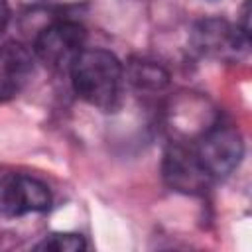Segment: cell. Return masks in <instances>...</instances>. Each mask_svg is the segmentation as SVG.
I'll return each mask as SVG.
<instances>
[{
  "instance_id": "obj_10",
  "label": "cell",
  "mask_w": 252,
  "mask_h": 252,
  "mask_svg": "<svg viewBox=\"0 0 252 252\" xmlns=\"http://www.w3.org/2000/svg\"><path fill=\"white\" fill-rule=\"evenodd\" d=\"M8 4H6V0H0V33L6 30V26H8Z\"/></svg>"
},
{
  "instance_id": "obj_3",
  "label": "cell",
  "mask_w": 252,
  "mask_h": 252,
  "mask_svg": "<svg viewBox=\"0 0 252 252\" xmlns=\"http://www.w3.org/2000/svg\"><path fill=\"white\" fill-rule=\"evenodd\" d=\"M87 32L75 22H55L39 32L33 43V55L49 69L69 73L71 65L85 49Z\"/></svg>"
},
{
  "instance_id": "obj_1",
  "label": "cell",
  "mask_w": 252,
  "mask_h": 252,
  "mask_svg": "<svg viewBox=\"0 0 252 252\" xmlns=\"http://www.w3.org/2000/svg\"><path fill=\"white\" fill-rule=\"evenodd\" d=\"M75 93L89 104L110 112L120 102L122 65L106 49H83L71 65Z\"/></svg>"
},
{
  "instance_id": "obj_2",
  "label": "cell",
  "mask_w": 252,
  "mask_h": 252,
  "mask_svg": "<svg viewBox=\"0 0 252 252\" xmlns=\"http://www.w3.org/2000/svg\"><path fill=\"white\" fill-rule=\"evenodd\" d=\"M193 150L207 175L211 179H220L236 169L244 154V144L236 128L213 124L199 136Z\"/></svg>"
},
{
  "instance_id": "obj_5",
  "label": "cell",
  "mask_w": 252,
  "mask_h": 252,
  "mask_svg": "<svg viewBox=\"0 0 252 252\" xmlns=\"http://www.w3.org/2000/svg\"><path fill=\"white\" fill-rule=\"evenodd\" d=\"M163 179L171 189L183 193H203L211 185V177L201 167L193 146L175 142L163 156Z\"/></svg>"
},
{
  "instance_id": "obj_8",
  "label": "cell",
  "mask_w": 252,
  "mask_h": 252,
  "mask_svg": "<svg viewBox=\"0 0 252 252\" xmlns=\"http://www.w3.org/2000/svg\"><path fill=\"white\" fill-rule=\"evenodd\" d=\"M130 81L140 89H161L167 83V75L161 67L140 61L130 65Z\"/></svg>"
},
{
  "instance_id": "obj_6",
  "label": "cell",
  "mask_w": 252,
  "mask_h": 252,
  "mask_svg": "<svg viewBox=\"0 0 252 252\" xmlns=\"http://www.w3.org/2000/svg\"><path fill=\"white\" fill-rule=\"evenodd\" d=\"M248 39L242 30L232 28L230 24L211 18L197 24L193 30V43L195 47L205 53L219 59H238L248 49Z\"/></svg>"
},
{
  "instance_id": "obj_9",
  "label": "cell",
  "mask_w": 252,
  "mask_h": 252,
  "mask_svg": "<svg viewBox=\"0 0 252 252\" xmlns=\"http://www.w3.org/2000/svg\"><path fill=\"white\" fill-rule=\"evenodd\" d=\"M85 248L87 244L83 236L73 232H53L35 244V250H55V252H79Z\"/></svg>"
},
{
  "instance_id": "obj_7",
  "label": "cell",
  "mask_w": 252,
  "mask_h": 252,
  "mask_svg": "<svg viewBox=\"0 0 252 252\" xmlns=\"http://www.w3.org/2000/svg\"><path fill=\"white\" fill-rule=\"evenodd\" d=\"M35 55L18 41L0 47V102L14 98L24 91L33 73Z\"/></svg>"
},
{
  "instance_id": "obj_4",
  "label": "cell",
  "mask_w": 252,
  "mask_h": 252,
  "mask_svg": "<svg viewBox=\"0 0 252 252\" xmlns=\"http://www.w3.org/2000/svg\"><path fill=\"white\" fill-rule=\"evenodd\" d=\"M51 205L49 189L30 177L20 173H8L0 177V215L16 219L28 213H43Z\"/></svg>"
}]
</instances>
